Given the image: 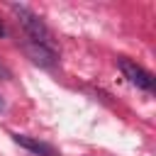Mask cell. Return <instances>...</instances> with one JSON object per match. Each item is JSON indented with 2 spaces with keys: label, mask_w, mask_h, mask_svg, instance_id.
<instances>
[{
  "label": "cell",
  "mask_w": 156,
  "mask_h": 156,
  "mask_svg": "<svg viewBox=\"0 0 156 156\" xmlns=\"http://www.w3.org/2000/svg\"><path fill=\"white\" fill-rule=\"evenodd\" d=\"M24 54L41 68H54L58 63V51H51V49H44L39 44H32V41H24Z\"/></svg>",
  "instance_id": "obj_3"
},
{
  "label": "cell",
  "mask_w": 156,
  "mask_h": 156,
  "mask_svg": "<svg viewBox=\"0 0 156 156\" xmlns=\"http://www.w3.org/2000/svg\"><path fill=\"white\" fill-rule=\"evenodd\" d=\"M0 78H10V71H7L2 63H0Z\"/></svg>",
  "instance_id": "obj_6"
},
{
  "label": "cell",
  "mask_w": 156,
  "mask_h": 156,
  "mask_svg": "<svg viewBox=\"0 0 156 156\" xmlns=\"http://www.w3.org/2000/svg\"><path fill=\"white\" fill-rule=\"evenodd\" d=\"M5 110H7V105H5V100L0 98V112H5Z\"/></svg>",
  "instance_id": "obj_7"
},
{
  "label": "cell",
  "mask_w": 156,
  "mask_h": 156,
  "mask_svg": "<svg viewBox=\"0 0 156 156\" xmlns=\"http://www.w3.org/2000/svg\"><path fill=\"white\" fill-rule=\"evenodd\" d=\"M117 66H119V71L124 73V78L132 83V85H136L139 90H146V93H151L154 90V76L146 71V68H141L139 63H134V61H129V58H117Z\"/></svg>",
  "instance_id": "obj_2"
},
{
  "label": "cell",
  "mask_w": 156,
  "mask_h": 156,
  "mask_svg": "<svg viewBox=\"0 0 156 156\" xmlns=\"http://www.w3.org/2000/svg\"><path fill=\"white\" fill-rule=\"evenodd\" d=\"M10 136H12L15 144H20L22 149H27V151H32V154H37V156H58V151H56L51 144H46V141H39V139L27 136V134H20V132H12Z\"/></svg>",
  "instance_id": "obj_4"
},
{
  "label": "cell",
  "mask_w": 156,
  "mask_h": 156,
  "mask_svg": "<svg viewBox=\"0 0 156 156\" xmlns=\"http://www.w3.org/2000/svg\"><path fill=\"white\" fill-rule=\"evenodd\" d=\"M10 10L15 12L17 24L22 27V32H24L27 41L39 44V46L51 49V51H58V44H56V39H54L51 29L44 24V20H41L39 15H34V12H32L29 7H24V5H10Z\"/></svg>",
  "instance_id": "obj_1"
},
{
  "label": "cell",
  "mask_w": 156,
  "mask_h": 156,
  "mask_svg": "<svg viewBox=\"0 0 156 156\" xmlns=\"http://www.w3.org/2000/svg\"><path fill=\"white\" fill-rule=\"evenodd\" d=\"M2 37H7V27H5V22L0 20V39H2Z\"/></svg>",
  "instance_id": "obj_5"
}]
</instances>
